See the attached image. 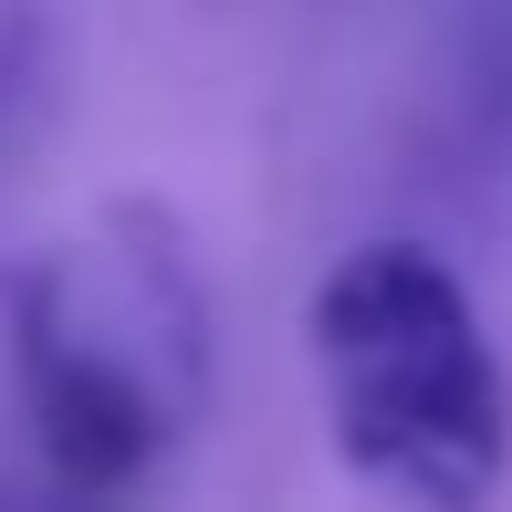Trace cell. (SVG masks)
I'll list each match as a JSON object with an SVG mask.
<instances>
[{
  "label": "cell",
  "mask_w": 512,
  "mask_h": 512,
  "mask_svg": "<svg viewBox=\"0 0 512 512\" xmlns=\"http://www.w3.org/2000/svg\"><path fill=\"white\" fill-rule=\"evenodd\" d=\"M450 105L481 147L512 136V0H460L450 21Z\"/></svg>",
  "instance_id": "obj_3"
},
{
  "label": "cell",
  "mask_w": 512,
  "mask_h": 512,
  "mask_svg": "<svg viewBox=\"0 0 512 512\" xmlns=\"http://www.w3.org/2000/svg\"><path fill=\"white\" fill-rule=\"evenodd\" d=\"M11 387L74 492H126L189 439L209 398V293L157 209H105L84 251L11 283Z\"/></svg>",
  "instance_id": "obj_1"
},
{
  "label": "cell",
  "mask_w": 512,
  "mask_h": 512,
  "mask_svg": "<svg viewBox=\"0 0 512 512\" xmlns=\"http://www.w3.org/2000/svg\"><path fill=\"white\" fill-rule=\"evenodd\" d=\"M335 460L429 512H471L512 471V387L460 272L429 241H356L304 304Z\"/></svg>",
  "instance_id": "obj_2"
}]
</instances>
